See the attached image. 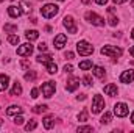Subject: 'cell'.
<instances>
[{
	"label": "cell",
	"mask_w": 134,
	"mask_h": 133,
	"mask_svg": "<svg viewBox=\"0 0 134 133\" xmlns=\"http://www.w3.org/2000/svg\"><path fill=\"white\" fill-rule=\"evenodd\" d=\"M130 55H131V57H134V45L130 49Z\"/></svg>",
	"instance_id": "obj_43"
},
{
	"label": "cell",
	"mask_w": 134,
	"mask_h": 133,
	"mask_svg": "<svg viewBox=\"0 0 134 133\" xmlns=\"http://www.w3.org/2000/svg\"><path fill=\"white\" fill-rule=\"evenodd\" d=\"M33 45H31V42H27V44H22L19 49H17V55L19 57H28V55H31L33 53Z\"/></svg>",
	"instance_id": "obj_8"
},
{
	"label": "cell",
	"mask_w": 134,
	"mask_h": 133,
	"mask_svg": "<svg viewBox=\"0 0 134 133\" xmlns=\"http://www.w3.org/2000/svg\"><path fill=\"white\" fill-rule=\"evenodd\" d=\"M131 38L134 39V28H133V32H131Z\"/></svg>",
	"instance_id": "obj_46"
},
{
	"label": "cell",
	"mask_w": 134,
	"mask_h": 133,
	"mask_svg": "<svg viewBox=\"0 0 134 133\" xmlns=\"http://www.w3.org/2000/svg\"><path fill=\"white\" fill-rule=\"evenodd\" d=\"M86 19L92 24V25H97V27H103L104 25V19L98 16L97 13H92V11H89V13H86Z\"/></svg>",
	"instance_id": "obj_4"
},
{
	"label": "cell",
	"mask_w": 134,
	"mask_h": 133,
	"mask_svg": "<svg viewBox=\"0 0 134 133\" xmlns=\"http://www.w3.org/2000/svg\"><path fill=\"white\" fill-rule=\"evenodd\" d=\"M48 110V106L47 105H36L33 108V113H36V114H41V113H45Z\"/></svg>",
	"instance_id": "obj_22"
},
{
	"label": "cell",
	"mask_w": 134,
	"mask_h": 133,
	"mask_svg": "<svg viewBox=\"0 0 134 133\" xmlns=\"http://www.w3.org/2000/svg\"><path fill=\"white\" fill-rule=\"evenodd\" d=\"M64 70H66V74H72V72H73L72 64H66V66H64Z\"/></svg>",
	"instance_id": "obj_35"
},
{
	"label": "cell",
	"mask_w": 134,
	"mask_h": 133,
	"mask_svg": "<svg viewBox=\"0 0 134 133\" xmlns=\"http://www.w3.org/2000/svg\"><path fill=\"white\" fill-rule=\"evenodd\" d=\"M25 36H27L28 41H36V39L39 38V33H37L36 30H28V32L25 33Z\"/></svg>",
	"instance_id": "obj_20"
},
{
	"label": "cell",
	"mask_w": 134,
	"mask_h": 133,
	"mask_svg": "<svg viewBox=\"0 0 134 133\" xmlns=\"http://www.w3.org/2000/svg\"><path fill=\"white\" fill-rule=\"evenodd\" d=\"M37 49H39V52H45V50H47V44H45V42H42V44H39V45H37Z\"/></svg>",
	"instance_id": "obj_36"
},
{
	"label": "cell",
	"mask_w": 134,
	"mask_h": 133,
	"mask_svg": "<svg viewBox=\"0 0 134 133\" xmlns=\"http://www.w3.org/2000/svg\"><path fill=\"white\" fill-rule=\"evenodd\" d=\"M58 11H59V8H58L56 5H53V3H47L45 6H42V8H41V14H42L45 19L55 17V16L58 14Z\"/></svg>",
	"instance_id": "obj_1"
},
{
	"label": "cell",
	"mask_w": 134,
	"mask_h": 133,
	"mask_svg": "<svg viewBox=\"0 0 134 133\" xmlns=\"http://www.w3.org/2000/svg\"><path fill=\"white\" fill-rule=\"evenodd\" d=\"M8 85H9V77L5 75V74H2L0 75V91H5L8 88Z\"/></svg>",
	"instance_id": "obj_16"
},
{
	"label": "cell",
	"mask_w": 134,
	"mask_h": 133,
	"mask_svg": "<svg viewBox=\"0 0 134 133\" xmlns=\"http://www.w3.org/2000/svg\"><path fill=\"white\" fill-rule=\"evenodd\" d=\"M34 78H36V72H34V70H30V72H27V74H25V80L33 81Z\"/></svg>",
	"instance_id": "obj_30"
},
{
	"label": "cell",
	"mask_w": 134,
	"mask_h": 133,
	"mask_svg": "<svg viewBox=\"0 0 134 133\" xmlns=\"http://www.w3.org/2000/svg\"><path fill=\"white\" fill-rule=\"evenodd\" d=\"M17 25H11V24H5V32H16Z\"/></svg>",
	"instance_id": "obj_31"
},
{
	"label": "cell",
	"mask_w": 134,
	"mask_h": 133,
	"mask_svg": "<svg viewBox=\"0 0 134 133\" xmlns=\"http://www.w3.org/2000/svg\"><path fill=\"white\" fill-rule=\"evenodd\" d=\"M78 100H86V94H80L78 96Z\"/></svg>",
	"instance_id": "obj_39"
},
{
	"label": "cell",
	"mask_w": 134,
	"mask_h": 133,
	"mask_svg": "<svg viewBox=\"0 0 134 133\" xmlns=\"http://www.w3.org/2000/svg\"><path fill=\"white\" fill-rule=\"evenodd\" d=\"M59 2H63V0H59Z\"/></svg>",
	"instance_id": "obj_48"
},
{
	"label": "cell",
	"mask_w": 134,
	"mask_h": 133,
	"mask_svg": "<svg viewBox=\"0 0 134 133\" xmlns=\"http://www.w3.org/2000/svg\"><path fill=\"white\" fill-rule=\"evenodd\" d=\"M111 119H112V114H111V113H104L100 122H101V124H109V122H111Z\"/></svg>",
	"instance_id": "obj_26"
},
{
	"label": "cell",
	"mask_w": 134,
	"mask_h": 133,
	"mask_svg": "<svg viewBox=\"0 0 134 133\" xmlns=\"http://www.w3.org/2000/svg\"><path fill=\"white\" fill-rule=\"evenodd\" d=\"M64 27L67 28L69 33H72V34L76 33V25H75V21H73L72 16H66L64 17Z\"/></svg>",
	"instance_id": "obj_9"
},
{
	"label": "cell",
	"mask_w": 134,
	"mask_h": 133,
	"mask_svg": "<svg viewBox=\"0 0 134 133\" xmlns=\"http://www.w3.org/2000/svg\"><path fill=\"white\" fill-rule=\"evenodd\" d=\"M133 80H134V69L125 70V72L120 75V81H122V83H131Z\"/></svg>",
	"instance_id": "obj_11"
},
{
	"label": "cell",
	"mask_w": 134,
	"mask_h": 133,
	"mask_svg": "<svg viewBox=\"0 0 134 133\" xmlns=\"http://www.w3.org/2000/svg\"><path fill=\"white\" fill-rule=\"evenodd\" d=\"M48 61H52V55H39L37 57V63H44V64H47Z\"/></svg>",
	"instance_id": "obj_23"
},
{
	"label": "cell",
	"mask_w": 134,
	"mask_h": 133,
	"mask_svg": "<svg viewBox=\"0 0 134 133\" xmlns=\"http://www.w3.org/2000/svg\"><path fill=\"white\" fill-rule=\"evenodd\" d=\"M91 67H92V61H89V60H86V61H81V63H80V69H83V70L91 69Z\"/></svg>",
	"instance_id": "obj_28"
},
{
	"label": "cell",
	"mask_w": 134,
	"mask_h": 133,
	"mask_svg": "<svg viewBox=\"0 0 134 133\" xmlns=\"http://www.w3.org/2000/svg\"><path fill=\"white\" fill-rule=\"evenodd\" d=\"M92 72H94V75L98 77V78H103V77H104V69H103L101 66H95L94 69H92Z\"/></svg>",
	"instance_id": "obj_21"
},
{
	"label": "cell",
	"mask_w": 134,
	"mask_h": 133,
	"mask_svg": "<svg viewBox=\"0 0 134 133\" xmlns=\"http://www.w3.org/2000/svg\"><path fill=\"white\" fill-rule=\"evenodd\" d=\"M53 125H55V116H45L44 117V127L47 130H50V129H53Z\"/></svg>",
	"instance_id": "obj_15"
},
{
	"label": "cell",
	"mask_w": 134,
	"mask_h": 133,
	"mask_svg": "<svg viewBox=\"0 0 134 133\" xmlns=\"http://www.w3.org/2000/svg\"><path fill=\"white\" fill-rule=\"evenodd\" d=\"M108 13L111 14V16H109V25L115 27V25L119 24V21H117V17L114 16V8H112V6H111V8H108Z\"/></svg>",
	"instance_id": "obj_18"
},
{
	"label": "cell",
	"mask_w": 134,
	"mask_h": 133,
	"mask_svg": "<svg viewBox=\"0 0 134 133\" xmlns=\"http://www.w3.org/2000/svg\"><path fill=\"white\" fill-rule=\"evenodd\" d=\"M22 113V108L17 106V105H11L8 110H6V114L8 116H14V114H20Z\"/></svg>",
	"instance_id": "obj_17"
},
{
	"label": "cell",
	"mask_w": 134,
	"mask_h": 133,
	"mask_svg": "<svg viewBox=\"0 0 134 133\" xmlns=\"http://www.w3.org/2000/svg\"><path fill=\"white\" fill-rule=\"evenodd\" d=\"M81 2H83V3H84V5H86V3H89V2H91V0H81Z\"/></svg>",
	"instance_id": "obj_44"
},
{
	"label": "cell",
	"mask_w": 134,
	"mask_h": 133,
	"mask_svg": "<svg viewBox=\"0 0 134 133\" xmlns=\"http://www.w3.org/2000/svg\"><path fill=\"white\" fill-rule=\"evenodd\" d=\"M95 2H97V3H98V5H104V3H106V2H108V0H95Z\"/></svg>",
	"instance_id": "obj_41"
},
{
	"label": "cell",
	"mask_w": 134,
	"mask_h": 133,
	"mask_svg": "<svg viewBox=\"0 0 134 133\" xmlns=\"http://www.w3.org/2000/svg\"><path fill=\"white\" fill-rule=\"evenodd\" d=\"M37 94H39V91H37L36 88H33V89H31V97H33V99H36V97H39Z\"/></svg>",
	"instance_id": "obj_38"
},
{
	"label": "cell",
	"mask_w": 134,
	"mask_h": 133,
	"mask_svg": "<svg viewBox=\"0 0 134 133\" xmlns=\"http://www.w3.org/2000/svg\"><path fill=\"white\" fill-rule=\"evenodd\" d=\"M103 91H104V94H108V96H111V97H115V96H117V86H115L114 83L106 85V86L103 88Z\"/></svg>",
	"instance_id": "obj_13"
},
{
	"label": "cell",
	"mask_w": 134,
	"mask_h": 133,
	"mask_svg": "<svg viewBox=\"0 0 134 133\" xmlns=\"http://www.w3.org/2000/svg\"><path fill=\"white\" fill-rule=\"evenodd\" d=\"M36 127H37V122H36L34 119H31V121H30V122L25 125V130H27V132H30V130H34Z\"/></svg>",
	"instance_id": "obj_27"
},
{
	"label": "cell",
	"mask_w": 134,
	"mask_h": 133,
	"mask_svg": "<svg viewBox=\"0 0 134 133\" xmlns=\"http://www.w3.org/2000/svg\"><path fill=\"white\" fill-rule=\"evenodd\" d=\"M20 94H22V86H20L19 81H16L13 89H11V96H20Z\"/></svg>",
	"instance_id": "obj_19"
},
{
	"label": "cell",
	"mask_w": 134,
	"mask_h": 133,
	"mask_svg": "<svg viewBox=\"0 0 134 133\" xmlns=\"http://www.w3.org/2000/svg\"><path fill=\"white\" fill-rule=\"evenodd\" d=\"M131 121H133V124H134V111H133V114H131Z\"/></svg>",
	"instance_id": "obj_45"
},
{
	"label": "cell",
	"mask_w": 134,
	"mask_h": 133,
	"mask_svg": "<svg viewBox=\"0 0 134 133\" xmlns=\"http://www.w3.org/2000/svg\"><path fill=\"white\" fill-rule=\"evenodd\" d=\"M30 66V64H28V63H27V61H24V63H22V67H24V69H27V67Z\"/></svg>",
	"instance_id": "obj_42"
},
{
	"label": "cell",
	"mask_w": 134,
	"mask_h": 133,
	"mask_svg": "<svg viewBox=\"0 0 134 133\" xmlns=\"http://www.w3.org/2000/svg\"><path fill=\"white\" fill-rule=\"evenodd\" d=\"M92 130H94V129H92V127H89V125H87V127H78V133H84V132H92Z\"/></svg>",
	"instance_id": "obj_32"
},
{
	"label": "cell",
	"mask_w": 134,
	"mask_h": 133,
	"mask_svg": "<svg viewBox=\"0 0 134 133\" xmlns=\"http://www.w3.org/2000/svg\"><path fill=\"white\" fill-rule=\"evenodd\" d=\"M8 42L13 44V45H17V44H19V36H17V34H9V36H8Z\"/></svg>",
	"instance_id": "obj_25"
},
{
	"label": "cell",
	"mask_w": 134,
	"mask_h": 133,
	"mask_svg": "<svg viewBox=\"0 0 134 133\" xmlns=\"http://www.w3.org/2000/svg\"><path fill=\"white\" fill-rule=\"evenodd\" d=\"M101 53L106 55V57H114V58H117V57H120V55L123 53V50H122L120 47H115V45H104V47L101 49Z\"/></svg>",
	"instance_id": "obj_3"
},
{
	"label": "cell",
	"mask_w": 134,
	"mask_h": 133,
	"mask_svg": "<svg viewBox=\"0 0 134 133\" xmlns=\"http://www.w3.org/2000/svg\"><path fill=\"white\" fill-rule=\"evenodd\" d=\"M78 86H80V78H78V77H72V78H69V80H67L66 89L69 91V93H73Z\"/></svg>",
	"instance_id": "obj_10"
},
{
	"label": "cell",
	"mask_w": 134,
	"mask_h": 133,
	"mask_svg": "<svg viewBox=\"0 0 134 133\" xmlns=\"http://www.w3.org/2000/svg\"><path fill=\"white\" fill-rule=\"evenodd\" d=\"M73 57H75L73 52H66L64 53V58H67V60H73Z\"/></svg>",
	"instance_id": "obj_37"
},
{
	"label": "cell",
	"mask_w": 134,
	"mask_h": 133,
	"mask_svg": "<svg viewBox=\"0 0 134 133\" xmlns=\"http://www.w3.org/2000/svg\"><path fill=\"white\" fill-rule=\"evenodd\" d=\"M66 42H67V38H66V34H63V33H59L55 38V41H53V44H55L56 49H63L66 45Z\"/></svg>",
	"instance_id": "obj_12"
},
{
	"label": "cell",
	"mask_w": 134,
	"mask_h": 133,
	"mask_svg": "<svg viewBox=\"0 0 134 133\" xmlns=\"http://www.w3.org/2000/svg\"><path fill=\"white\" fill-rule=\"evenodd\" d=\"M0 127H2V121H0Z\"/></svg>",
	"instance_id": "obj_47"
},
{
	"label": "cell",
	"mask_w": 134,
	"mask_h": 133,
	"mask_svg": "<svg viewBox=\"0 0 134 133\" xmlns=\"http://www.w3.org/2000/svg\"><path fill=\"white\" fill-rule=\"evenodd\" d=\"M55 89H56L55 81H45V83L42 85V88H41V91H42L44 97H47V99H50V97L55 94Z\"/></svg>",
	"instance_id": "obj_5"
},
{
	"label": "cell",
	"mask_w": 134,
	"mask_h": 133,
	"mask_svg": "<svg viewBox=\"0 0 134 133\" xmlns=\"http://www.w3.org/2000/svg\"><path fill=\"white\" fill-rule=\"evenodd\" d=\"M103 108H104V99L101 97L100 94H97L94 97V102H92V113L97 114V113H100Z\"/></svg>",
	"instance_id": "obj_7"
},
{
	"label": "cell",
	"mask_w": 134,
	"mask_h": 133,
	"mask_svg": "<svg viewBox=\"0 0 134 133\" xmlns=\"http://www.w3.org/2000/svg\"><path fill=\"white\" fill-rule=\"evenodd\" d=\"M0 2H3V0H0Z\"/></svg>",
	"instance_id": "obj_49"
},
{
	"label": "cell",
	"mask_w": 134,
	"mask_h": 133,
	"mask_svg": "<svg viewBox=\"0 0 134 133\" xmlns=\"http://www.w3.org/2000/svg\"><path fill=\"white\" fill-rule=\"evenodd\" d=\"M8 14H9L11 17H19V16L22 14V9H20V6H16V5H11V6L8 8Z\"/></svg>",
	"instance_id": "obj_14"
},
{
	"label": "cell",
	"mask_w": 134,
	"mask_h": 133,
	"mask_svg": "<svg viewBox=\"0 0 134 133\" xmlns=\"http://www.w3.org/2000/svg\"><path fill=\"white\" fill-rule=\"evenodd\" d=\"M83 81H84L86 86H91V85H92V78H91V75H86V77L83 78Z\"/></svg>",
	"instance_id": "obj_33"
},
{
	"label": "cell",
	"mask_w": 134,
	"mask_h": 133,
	"mask_svg": "<svg viewBox=\"0 0 134 133\" xmlns=\"http://www.w3.org/2000/svg\"><path fill=\"white\" fill-rule=\"evenodd\" d=\"M14 124H16V125H22V124H24V117H22V116H16Z\"/></svg>",
	"instance_id": "obj_34"
},
{
	"label": "cell",
	"mask_w": 134,
	"mask_h": 133,
	"mask_svg": "<svg viewBox=\"0 0 134 133\" xmlns=\"http://www.w3.org/2000/svg\"><path fill=\"white\" fill-rule=\"evenodd\" d=\"M125 2H128V0H114V3H117V5H120V3H125Z\"/></svg>",
	"instance_id": "obj_40"
},
{
	"label": "cell",
	"mask_w": 134,
	"mask_h": 133,
	"mask_svg": "<svg viewBox=\"0 0 134 133\" xmlns=\"http://www.w3.org/2000/svg\"><path fill=\"white\" fill-rule=\"evenodd\" d=\"M114 113H115V116H119V117H125V116L130 113V108H128L126 103L120 102V103H115V105H114Z\"/></svg>",
	"instance_id": "obj_6"
},
{
	"label": "cell",
	"mask_w": 134,
	"mask_h": 133,
	"mask_svg": "<svg viewBox=\"0 0 134 133\" xmlns=\"http://www.w3.org/2000/svg\"><path fill=\"white\" fill-rule=\"evenodd\" d=\"M78 121H80V122H86V121H87V110H83V111L78 114Z\"/></svg>",
	"instance_id": "obj_29"
},
{
	"label": "cell",
	"mask_w": 134,
	"mask_h": 133,
	"mask_svg": "<svg viewBox=\"0 0 134 133\" xmlns=\"http://www.w3.org/2000/svg\"><path fill=\"white\" fill-rule=\"evenodd\" d=\"M56 70H58V66H56L53 61H48V63H47V72H48V74H56Z\"/></svg>",
	"instance_id": "obj_24"
},
{
	"label": "cell",
	"mask_w": 134,
	"mask_h": 133,
	"mask_svg": "<svg viewBox=\"0 0 134 133\" xmlns=\"http://www.w3.org/2000/svg\"><path fill=\"white\" fill-rule=\"evenodd\" d=\"M76 50H78L80 55L87 57V55H92V52H94V45H91L87 41H80V42L76 44Z\"/></svg>",
	"instance_id": "obj_2"
}]
</instances>
